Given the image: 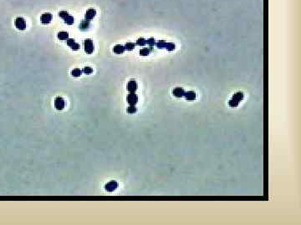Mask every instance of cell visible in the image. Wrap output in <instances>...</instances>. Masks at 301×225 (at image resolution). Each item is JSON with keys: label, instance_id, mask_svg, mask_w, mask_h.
Masks as SVG:
<instances>
[{"label": "cell", "instance_id": "obj_1", "mask_svg": "<svg viewBox=\"0 0 301 225\" xmlns=\"http://www.w3.org/2000/svg\"><path fill=\"white\" fill-rule=\"evenodd\" d=\"M244 98V93L243 92H238L236 93H234L232 95V98L230 99L228 104L231 108H236L238 107V105L240 104V102L243 100Z\"/></svg>", "mask_w": 301, "mask_h": 225}, {"label": "cell", "instance_id": "obj_2", "mask_svg": "<svg viewBox=\"0 0 301 225\" xmlns=\"http://www.w3.org/2000/svg\"><path fill=\"white\" fill-rule=\"evenodd\" d=\"M15 27H16L17 29L19 30H25L26 28H27V23H26V20H25L24 18L22 17H19L15 19Z\"/></svg>", "mask_w": 301, "mask_h": 225}, {"label": "cell", "instance_id": "obj_3", "mask_svg": "<svg viewBox=\"0 0 301 225\" xmlns=\"http://www.w3.org/2000/svg\"><path fill=\"white\" fill-rule=\"evenodd\" d=\"M84 47H85V51L87 53H92L94 52V49H95V47H94V43L92 39L90 38H86L85 42H84Z\"/></svg>", "mask_w": 301, "mask_h": 225}, {"label": "cell", "instance_id": "obj_4", "mask_svg": "<svg viewBox=\"0 0 301 225\" xmlns=\"http://www.w3.org/2000/svg\"><path fill=\"white\" fill-rule=\"evenodd\" d=\"M53 19V14L50 13H45L40 17L41 23L43 24H49Z\"/></svg>", "mask_w": 301, "mask_h": 225}, {"label": "cell", "instance_id": "obj_5", "mask_svg": "<svg viewBox=\"0 0 301 225\" xmlns=\"http://www.w3.org/2000/svg\"><path fill=\"white\" fill-rule=\"evenodd\" d=\"M65 105V102L63 98L58 97V98H55V100H54V107H55V109H57V110H62V109H64Z\"/></svg>", "mask_w": 301, "mask_h": 225}, {"label": "cell", "instance_id": "obj_6", "mask_svg": "<svg viewBox=\"0 0 301 225\" xmlns=\"http://www.w3.org/2000/svg\"><path fill=\"white\" fill-rule=\"evenodd\" d=\"M138 102V96L135 93H130L127 96V103L130 105H136Z\"/></svg>", "mask_w": 301, "mask_h": 225}, {"label": "cell", "instance_id": "obj_7", "mask_svg": "<svg viewBox=\"0 0 301 225\" xmlns=\"http://www.w3.org/2000/svg\"><path fill=\"white\" fill-rule=\"evenodd\" d=\"M118 187V184L115 181H110L108 184H106L105 189L107 192H114Z\"/></svg>", "mask_w": 301, "mask_h": 225}, {"label": "cell", "instance_id": "obj_8", "mask_svg": "<svg viewBox=\"0 0 301 225\" xmlns=\"http://www.w3.org/2000/svg\"><path fill=\"white\" fill-rule=\"evenodd\" d=\"M95 15H96V10L94 9V8H89L86 11L85 19H86V20L91 21L92 19H94V18L95 17Z\"/></svg>", "mask_w": 301, "mask_h": 225}, {"label": "cell", "instance_id": "obj_9", "mask_svg": "<svg viewBox=\"0 0 301 225\" xmlns=\"http://www.w3.org/2000/svg\"><path fill=\"white\" fill-rule=\"evenodd\" d=\"M127 91L129 93H135L137 90V83L135 80H130L127 84Z\"/></svg>", "mask_w": 301, "mask_h": 225}, {"label": "cell", "instance_id": "obj_10", "mask_svg": "<svg viewBox=\"0 0 301 225\" xmlns=\"http://www.w3.org/2000/svg\"><path fill=\"white\" fill-rule=\"evenodd\" d=\"M67 45L74 51H76L80 48V44L76 43L74 38H68L67 39Z\"/></svg>", "mask_w": 301, "mask_h": 225}, {"label": "cell", "instance_id": "obj_11", "mask_svg": "<svg viewBox=\"0 0 301 225\" xmlns=\"http://www.w3.org/2000/svg\"><path fill=\"white\" fill-rule=\"evenodd\" d=\"M172 94L175 97H177V98H183V97H184V94H185V90L183 88L177 87V88H175V89H173Z\"/></svg>", "mask_w": 301, "mask_h": 225}, {"label": "cell", "instance_id": "obj_12", "mask_svg": "<svg viewBox=\"0 0 301 225\" xmlns=\"http://www.w3.org/2000/svg\"><path fill=\"white\" fill-rule=\"evenodd\" d=\"M90 27V21L88 20H83L80 22V24L79 25V28L81 30V31H87Z\"/></svg>", "mask_w": 301, "mask_h": 225}, {"label": "cell", "instance_id": "obj_13", "mask_svg": "<svg viewBox=\"0 0 301 225\" xmlns=\"http://www.w3.org/2000/svg\"><path fill=\"white\" fill-rule=\"evenodd\" d=\"M112 50L116 54H121V53H123L126 51V48H125V46H123V45L117 44L115 46Z\"/></svg>", "mask_w": 301, "mask_h": 225}, {"label": "cell", "instance_id": "obj_14", "mask_svg": "<svg viewBox=\"0 0 301 225\" xmlns=\"http://www.w3.org/2000/svg\"><path fill=\"white\" fill-rule=\"evenodd\" d=\"M185 98L188 101H192L196 98V93L194 91H187L184 94Z\"/></svg>", "mask_w": 301, "mask_h": 225}, {"label": "cell", "instance_id": "obj_15", "mask_svg": "<svg viewBox=\"0 0 301 225\" xmlns=\"http://www.w3.org/2000/svg\"><path fill=\"white\" fill-rule=\"evenodd\" d=\"M57 38L60 39V40H67L69 38V33L68 32H65V31H62V32L58 33L57 34Z\"/></svg>", "mask_w": 301, "mask_h": 225}, {"label": "cell", "instance_id": "obj_16", "mask_svg": "<svg viewBox=\"0 0 301 225\" xmlns=\"http://www.w3.org/2000/svg\"><path fill=\"white\" fill-rule=\"evenodd\" d=\"M152 51V47L150 48H143L140 50V55L141 56H148Z\"/></svg>", "mask_w": 301, "mask_h": 225}, {"label": "cell", "instance_id": "obj_17", "mask_svg": "<svg viewBox=\"0 0 301 225\" xmlns=\"http://www.w3.org/2000/svg\"><path fill=\"white\" fill-rule=\"evenodd\" d=\"M64 22L67 25H72L75 23V18L71 15H68L65 19H64Z\"/></svg>", "mask_w": 301, "mask_h": 225}, {"label": "cell", "instance_id": "obj_18", "mask_svg": "<svg viewBox=\"0 0 301 225\" xmlns=\"http://www.w3.org/2000/svg\"><path fill=\"white\" fill-rule=\"evenodd\" d=\"M156 48L158 49H163L165 48L166 49V46H167V42L164 40H159L156 44Z\"/></svg>", "mask_w": 301, "mask_h": 225}, {"label": "cell", "instance_id": "obj_19", "mask_svg": "<svg viewBox=\"0 0 301 225\" xmlns=\"http://www.w3.org/2000/svg\"><path fill=\"white\" fill-rule=\"evenodd\" d=\"M82 70L80 69V68H75L71 71V75L73 77H80L81 76L82 74Z\"/></svg>", "mask_w": 301, "mask_h": 225}, {"label": "cell", "instance_id": "obj_20", "mask_svg": "<svg viewBox=\"0 0 301 225\" xmlns=\"http://www.w3.org/2000/svg\"><path fill=\"white\" fill-rule=\"evenodd\" d=\"M136 45L141 46V47H144L147 45V39H145L144 38H139L138 39L136 40Z\"/></svg>", "mask_w": 301, "mask_h": 225}, {"label": "cell", "instance_id": "obj_21", "mask_svg": "<svg viewBox=\"0 0 301 225\" xmlns=\"http://www.w3.org/2000/svg\"><path fill=\"white\" fill-rule=\"evenodd\" d=\"M135 47H136V44H134V43H130V42L126 43V44H125V48H126V50H127V51H131V50H133L135 48Z\"/></svg>", "mask_w": 301, "mask_h": 225}, {"label": "cell", "instance_id": "obj_22", "mask_svg": "<svg viewBox=\"0 0 301 225\" xmlns=\"http://www.w3.org/2000/svg\"><path fill=\"white\" fill-rule=\"evenodd\" d=\"M82 72L84 73L85 74H86V75H90V74H91L93 73V68H91V67H85V68H83Z\"/></svg>", "mask_w": 301, "mask_h": 225}, {"label": "cell", "instance_id": "obj_23", "mask_svg": "<svg viewBox=\"0 0 301 225\" xmlns=\"http://www.w3.org/2000/svg\"><path fill=\"white\" fill-rule=\"evenodd\" d=\"M136 111H137V109L135 107V105H130V106L127 108V112H128V113H130V114L136 113Z\"/></svg>", "mask_w": 301, "mask_h": 225}, {"label": "cell", "instance_id": "obj_24", "mask_svg": "<svg viewBox=\"0 0 301 225\" xmlns=\"http://www.w3.org/2000/svg\"><path fill=\"white\" fill-rule=\"evenodd\" d=\"M176 48V45L173 43H167L166 49L167 51H173Z\"/></svg>", "mask_w": 301, "mask_h": 225}, {"label": "cell", "instance_id": "obj_25", "mask_svg": "<svg viewBox=\"0 0 301 225\" xmlns=\"http://www.w3.org/2000/svg\"><path fill=\"white\" fill-rule=\"evenodd\" d=\"M156 39L154 38H150L147 40V44L149 45L150 47H153L156 45Z\"/></svg>", "mask_w": 301, "mask_h": 225}, {"label": "cell", "instance_id": "obj_26", "mask_svg": "<svg viewBox=\"0 0 301 225\" xmlns=\"http://www.w3.org/2000/svg\"><path fill=\"white\" fill-rule=\"evenodd\" d=\"M68 15H69V13L67 12V11H60V12L59 13V16H60V18H61V19H65L66 17L68 16Z\"/></svg>", "mask_w": 301, "mask_h": 225}]
</instances>
